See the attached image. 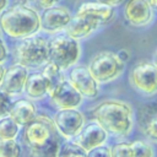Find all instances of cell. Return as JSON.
<instances>
[{"instance_id":"6da1fadb","label":"cell","mask_w":157,"mask_h":157,"mask_svg":"<svg viewBox=\"0 0 157 157\" xmlns=\"http://www.w3.org/2000/svg\"><path fill=\"white\" fill-rule=\"evenodd\" d=\"M60 137L52 117L47 114H38L21 131L26 157H58L61 146Z\"/></svg>"},{"instance_id":"7a4b0ae2","label":"cell","mask_w":157,"mask_h":157,"mask_svg":"<svg viewBox=\"0 0 157 157\" xmlns=\"http://www.w3.org/2000/svg\"><path fill=\"white\" fill-rule=\"evenodd\" d=\"M0 29L15 42L36 36L40 32V13L27 2H16L0 15Z\"/></svg>"},{"instance_id":"3957f363","label":"cell","mask_w":157,"mask_h":157,"mask_svg":"<svg viewBox=\"0 0 157 157\" xmlns=\"http://www.w3.org/2000/svg\"><path fill=\"white\" fill-rule=\"evenodd\" d=\"M92 117L108 134L118 137L126 136L134 128V109L130 103L121 99H105L98 103Z\"/></svg>"},{"instance_id":"277c9868","label":"cell","mask_w":157,"mask_h":157,"mask_svg":"<svg viewBox=\"0 0 157 157\" xmlns=\"http://www.w3.org/2000/svg\"><path fill=\"white\" fill-rule=\"evenodd\" d=\"M11 56L13 63L28 70L40 69L49 61V40L40 34L17 40L12 45Z\"/></svg>"},{"instance_id":"5b68a950","label":"cell","mask_w":157,"mask_h":157,"mask_svg":"<svg viewBox=\"0 0 157 157\" xmlns=\"http://www.w3.org/2000/svg\"><path fill=\"white\" fill-rule=\"evenodd\" d=\"M49 40V61L55 64L63 71L75 66L81 56L80 40L69 37L65 33L52 36Z\"/></svg>"},{"instance_id":"8992f818","label":"cell","mask_w":157,"mask_h":157,"mask_svg":"<svg viewBox=\"0 0 157 157\" xmlns=\"http://www.w3.org/2000/svg\"><path fill=\"white\" fill-rule=\"evenodd\" d=\"M88 69L98 83H108L120 77L125 69V63L120 60L117 53L103 50L92 56Z\"/></svg>"},{"instance_id":"52a82bcc","label":"cell","mask_w":157,"mask_h":157,"mask_svg":"<svg viewBox=\"0 0 157 157\" xmlns=\"http://www.w3.org/2000/svg\"><path fill=\"white\" fill-rule=\"evenodd\" d=\"M129 82L135 91L145 96H155L157 93V64L155 61L135 64L130 70Z\"/></svg>"},{"instance_id":"ba28073f","label":"cell","mask_w":157,"mask_h":157,"mask_svg":"<svg viewBox=\"0 0 157 157\" xmlns=\"http://www.w3.org/2000/svg\"><path fill=\"white\" fill-rule=\"evenodd\" d=\"M59 135L70 141L75 139L85 125V115L77 109H58L52 117Z\"/></svg>"},{"instance_id":"9c48e42d","label":"cell","mask_w":157,"mask_h":157,"mask_svg":"<svg viewBox=\"0 0 157 157\" xmlns=\"http://www.w3.org/2000/svg\"><path fill=\"white\" fill-rule=\"evenodd\" d=\"M72 20L71 11L63 5H55L40 13V31L55 36L60 32H65L66 27Z\"/></svg>"},{"instance_id":"30bf717a","label":"cell","mask_w":157,"mask_h":157,"mask_svg":"<svg viewBox=\"0 0 157 157\" xmlns=\"http://www.w3.org/2000/svg\"><path fill=\"white\" fill-rule=\"evenodd\" d=\"M67 80L83 98L94 99L99 94V83L92 76L88 66L76 64L70 69Z\"/></svg>"},{"instance_id":"8fae6325","label":"cell","mask_w":157,"mask_h":157,"mask_svg":"<svg viewBox=\"0 0 157 157\" xmlns=\"http://www.w3.org/2000/svg\"><path fill=\"white\" fill-rule=\"evenodd\" d=\"M29 70L17 63H12L6 67V72L4 76L2 85L0 87L6 94L11 98H18L25 92L26 81L28 78Z\"/></svg>"},{"instance_id":"7c38bea8","label":"cell","mask_w":157,"mask_h":157,"mask_svg":"<svg viewBox=\"0 0 157 157\" xmlns=\"http://www.w3.org/2000/svg\"><path fill=\"white\" fill-rule=\"evenodd\" d=\"M50 103L56 109H72L82 104L83 97L66 78L48 94Z\"/></svg>"},{"instance_id":"4fadbf2b","label":"cell","mask_w":157,"mask_h":157,"mask_svg":"<svg viewBox=\"0 0 157 157\" xmlns=\"http://www.w3.org/2000/svg\"><path fill=\"white\" fill-rule=\"evenodd\" d=\"M153 10L148 0H128L124 6V17L134 27H146L153 21Z\"/></svg>"},{"instance_id":"5bb4252c","label":"cell","mask_w":157,"mask_h":157,"mask_svg":"<svg viewBox=\"0 0 157 157\" xmlns=\"http://www.w3.org/2000/svg\"><path fill=\"white\" fill-rule=\"evenodd\" d=\"M108 132L97 123L91 121L83 125L78 135L74 139V142L82 147L85 151H90L94 147L102 146L108 140Z\"/></svg>"},{"instance_id":"9a60e30c","label":"cell","mask_w":157,"mask_h":157,"mask_svg":"<svg viewBox=\"0 0 157 157\" xmlns=\"http://www.w3.org/2000/svg\"><path fill=\"white\" fill-rule=\"evenodd\" d=\"M101 26H102V23L94 17H91L88 15L75 13L72 16L71 22L69 23V26L65 29V34H67L69 37H71L76 40H80V39L90 37Z\"/></svg>"},{"instance_id":"2e32d148","label":"cell","mask_w":157,"mask_h":157,"mask_svg":"<svg viewBox=\"0 0 157 157\" xmlns=\"http://www.w3.org/2000/svg\"><path fill=\"white\" fill-rule=\"evenodd\" d=\"M38 115V109L34 101L27 97H18L12 101L9 117H11L21 128L32 123Z\"/></svg>"},{"instance_id":"e0dca14e","label":"cell","mask_w":157,"mask_h":157,"mask_svg":"<svg viewBox=\"0 0 157 157\" xmlns=\"http://www.w3.org/2000/svg\"><path fill=\"white\" fill-rule=\"evenodd\" d=\"M77 15H88L91 17L97 18L102 26L112 22L115 17V10L112 6L97 2V1H86L82 2L76 10Z\"/></svg>"},{"instance_id":"ac0fdd59","label":"cell","mask_w":157,"mask_h":157,"mask_svg":"<svg viewBox=\"0 0 157 157\" xmlns=\"http://www.w3.org/2000/svg\"><path fill=\"white\" fill-rule=\"evenodd\" d=\"M48 93H49V87L43 74L40 71L29 72L25 86V92H23L25 97L36 102L48 97Z\"/></svg>"},{"instance_id":"d6986e66","label":"cell","mask_w":157,"mask_h":157,"mask_svg":"<svg viewBox=\"0 0 157 157\" xmlns=\"http://www.w3.org/2000/svg\"><path fill=\"white\" fill-rule=\"evenodd\" d=\"M139 125L144 136L157 144V108L152 105L142 107L139 114Z\"/></svg>"},{"instance_id":"ffe728a7","label":"cell","mask_w":157,"mask_h":157,"mask_svg":"<svg viewBox=\"0 0 157 157\" xmlns=\"http://www.w3.org/2000/svg\"><path fill=\"white\" fill-rule=\"evenodd\" d=\"M43 76L45 77L47 82H48V87H49V93L56 87L59 86L64 80H66L67 77L64 75V71L61 69H59L55 64H53L52 61H48L43 67L42 71ZM48 93V94H49Z\"/></svg>"},{"instance_id":"44dd1931","label":"cell","mask_w":157,"mask_h":157,"mask_svg":"<svg viewBox=\"0 0 157 157\" xmlns=\"http://www.w3.org/2000/svg\"><path fill=\"white\" fill-rule=\"evenodd\" d=\"M22 128L9 115L0 119V140L17 139Z\"/></svg>"},{"instance_id":"7402d4cb","label":"cell","mask_w":157,"mask_h":157,"mask_svg":"<svg viewBox=\"0 0 157 157\" xmlns=\"http://www.w3.org/2000/svg\"><path fill=\"white\" fill-rule=\"evenodd\" d=\"M23 145L17 139L0 140V157H23Z\"/></svg>"},{"instance_id":"603a6c76","label":"cell","mask_w":157,"mask_h":157,"mask_svg":"<svg viewBox=\"0 0 157 157\" xmlns=\"http://www.w3.org/2000/svg\"><path fill=\"white\" fill-rule=\"evenodd\" d=\"M58 157H87V151L74 141H66L65 144H61Z\"/></svg>"},{"instance_id":"cb8c5ba5","label":"cell","mask_w":157,"mask_h":157,"mask_svg":"<svg viewBox=\"0 0 157 157\" xmlns=\"http://www.w3.org/2000/svg\"><path fill=\"white\" fill-rule=\"evenodd\" d=\"M134 157H155V150L148 141L135 140L131 142Z\"/></svg>"},{"instance_id":"d4e9b609","label":"cell","mask_w":157,"mask_h":157,"mask_svg":"<svg viewBox=\"0 0 157 157\" xmlns=\"http://www.w3.org/2000/svg\"><path fill=\"white\" fill-rule=\"evenodd\" d=\"M109 148L112 157H134L131 142H118Z\"/></svg>"},{"instance_id":"484cf974","label":"cell","mask_w":157,"mask_h":157,"mask_svg":"<svg viewBox=\"0 0 157 157\" xmlns=\"http://www.w3.org/2000/svg\"><path fill=\"white\" fill-rule=\"evenodd\" d=\"M12 101L13 99L9 94H6L4 91L0 90V119L6 117V115H9Z\"/></svg>"},{"instance_id":"4316f807","label":"cell","mask_w":157,"mask_h":157,"mask_svg":"<svg viewBox=\"0 0 157 157\" xmlns=\"http://www.w3.org/2000/svg\"><path fill=\"white\" fill-rule=\"evenodd\" d=\"M11 55V49L6 42V37L0 29V64H6Z\"/></svg>"},{"instance_id":"83f0119b","label":"cell","mask_w":157,"mask_h":157,"mask_svg":"<svg viewBox=\"0 0 157 157\" xmlns=\"http://www.w3.org/2000/svg\"><path fill=\"white\" fill-rule=\"evenodd\" d=\"M87 157H112L110 156V148L105 145L94 147V148L87 151Z\"/></svg>"},{"instance_id":"f1b7e54d","label":"cell","mask_w":157,"mask_h":157,"mask_svg":"<svg viewBox=\"0 0 157 157\" xmlns=\"http://www.w3.org/2000/svg\"><path fill=\"white\" fill-rule=\"evenodd\" d=\"M29 2L37 9H42V10H47L49 7H53L55 5H59L60 0H29Z\"/></svg>"},{"instance_id":"f546056e","label":"cell","mask_w":157,"mask_h":157,"mask_svg":"<svg viewBox=\"0 0 157 157\" xmlns=\"http://www.w3.org/2000/svg\"><path fill=\"white\" fill-rule=\"evenodd\" d=\"M97 2H101V4H104V5H108V6H112V7H115L120 4H123L125 0H94Z\"/></svg>"},{"instance_id":"4dcf8cb0","label":"cell","mask_w":157,"mask_h":157,"mask_svg":"<svg viewBox=\"0 0 157 157\" xmlns=\"http://www.w3.org/2000/svg\"><path fill=\"white\" fill-rule=\"evenodd\" d=\"M117 54H118V56L120 58V60H121V61H124V63L130 58V54H129V52H128L126 49H120Z\"/></svg>"},{"instance_id":"1f68e13d","label":"cell","mask_w":157,"mask_h":157,"mask_svg":"<svg viewBox=\"0 0 157 157\" xmlns=\"http://www.w3.org/2000/svg\"><path fill=\"white\" fill-rule=\"evenodd\" d=\"M10 6V0H0V15Z\"/></svg>"},{"instance_id":"d6a6232c","label":"cell","mask_w":157,"mask_h":157,"mask_svg":"<svg viewBox=\"0 0 157 157\" xmlns=\"http://www.w3.org/2000/svg\"><path fill=\"white\" fill-rule=\"evenodd\" d=\"M6 65L5 64H0V87L2 85V81H4V76H5V72H6Z\"/></svg>"},{"instance_id":"836d02e7","label":"cell","mask_w":157,"mask_h":157,"mask_svg":"<svg viewBox=\"0 0 157 157\" xmlns=\"http://www.w3.org/2000/svg\"><path fill=\"white\" fill-rule=\"evenodd\" d=\"M148 2L151 4V6H152L153 9L157 10V0H148Z\"/></svg>"},{"instance_id":"e575fe53","label":"cell","mask_w":157,"mask_h":157,"mask_svg":"<svg viewBox=\"0 0 157 157\" xmlns=\"http://www.w3.org/2000/svg\"><path fill=\"white\" fill-rule=\"evenodd\" d=\"M155 63L157 64V49H156V52H155Z\"/></svg>"}]
</instances>
